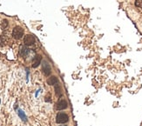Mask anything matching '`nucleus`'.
Segmentation results:
<instances>
[{
	"label": "nucleus",
	"mask_w": 142,
	"mask_h": 126,
	"mask_svg": "<svg viewBox=\"0 0 142 126\" xmlns=\"http://www.w3.org/2000/svg\"><path fill=\"white\" fill-rule=\"evenodd\" d=\"M24 43L27 46H31V45L34 44V43H35V38L32 35H30V34L25 35V37L24 38Z\"/></svg>",
	"instance_id": "obj_4"
},
{
	"label": "nucleus",
	"mask_w": 142,
	"mask_h": 126,
	"mask_svg": "<svg viewBox=\"0 0 142 126\" xmlns=\"http://www.w3.org/2000/svg\"><path fill=\"white\" fill-rule=\"evenodd\" d=\"M135 5L142 10V0H136L135 1Z\"/></svg>",
	"instance_id": "obj_12"
},
{
	"label": "nucleus",
	"mask_w": 142,
	"mask_h": 126,
	"mask_svg": "<svg viewBox=\"0 0 142 126\" xmlns=\"http://www.w3.org/2000/svg\"><path fill=\"white\" fill-rule=\"evenodd\" d=\"M68 107V104L65 100L62 99L60 101H58L57 105H56V109L58 110H65Z\"/></svg>",
	"instance_id": "obj_5"
},
{
	"label": "nucleus",
	"mask_w": 142,
	"mask_h": 126,
	"mask_svg": "<svg viewBox=\"0 0 142 126\" xmlns=\"http://www.w3.org/2000/svg\"><path fill=\"white\" fill-rule=\"evenodd\" d=\"M17 115H18V117H19L20 118H21L24 122H26L27 121L26 115H25V113H24V112L22 110H20V109L17 110Z\"/></svg>",
	"instance_id": "obj_9"
},
{
	"label": "nucleus",
	"mask_w": 142,
	"mask_h": 126,
	"mask_svg": "<svg viewBox=\"0 0 142 126\" xmlns=\"http://www.w3.org/2000/svg\"><path fill=\"white\" fill-rule=\"evenodd\" d=\"M29 51H30V50L27 47H25V46H22L21 49H20L19 53H20V55H21L22 57H25V56L28 55Z\"/></svg>",
	"instance_id": "obj_8"
},
{
	"label": "nucleus",
	"mask_w": 142,
	"mask_h": 126,
	"mask_svg": "<svg viewBox=\"0 0 142 126\" xmlns=\"http://www.w3.org/2000/svg\"><path fill=\"white\" fill-rule=\"evenodd\" d=\"M7 26H8V21L6 20V19H4V20L2 21V28L5 29Z\"/></svg>",
	"instance_id": "obj_13"
},
{
	"label": "nucleus",
	"mask_w": 142,
	"mask_h": 126,
	"mask_svg": "<svg viewBox=\"0 0 142 126\" xmlns=\"http://www.w3.org/2000/svg\"><path fill=\"white\" fill-rule=\"evenodd\" d=\"M42 71H43L44 74L45 75V76H50L51 73V68L50 66V64L46 62V61H44L42 63Z\"/></svg>",
	"instance_id": "obj_3"
},
{
	"label": "nucleus",
	"mask_w": 142,
	"mask_h": 126,
	"mask_svg": "<svg viewBox=\"0 0 142 126\" xmlns=\"http://www.w3.org/2000/svg\"><path fill=\"white\" fill-rule=\"evenodd\" d=\"M68 120H69V117L67 116V114H65L64 112L58 113L57 117H56V122L58 124H65L68 122Z\"/></svg>",
	"instance_id": "obj_2"
},
{
	"label": "nucleus",
	"mask_w": 142,
	"mask_h": 126,
	"mask_svg": "<svg viewBox=\"0 0 142 126\" xmlns=\"http://www.w3.org/2000/svg\"><path fill=\"white\" fill-rule=\"evenodd\" d=\"M59 126H66V125H59Z\"/></svg>",
	"instance_id": "obj_15"
},
{
	"label": "nucleus",
	"mask_w": 142,
	"mask_h": 126,
	"mask_svg": "<svg viewBox=\"0 0 142 126\" xmlns=\"http://www.w3.org/2000/svg\"><path fill=\"white\" fill-rule=\"evenodd\" d=\"M6 40H7V38L5 36V34H2L1 37H0V46H3L5 45V43H6Z\"/></svg>",
	"instance_id": "obj_11"
},
{
	"label": "nucleus",
	"mask_w": 142,
	"mask_h": 126,
	"mask_svg": "<svg viewBox=\"0 0 142 126\" xmlns=\"http://www.w3.org/2000/svg\"><path fill=\"white\" fill-rule=\"evenodd\" d=\"M24 36V29L20 26H15L12 31V37L15 39H20Z\"/></svg>",
	"instance_id": "obj_1"
},
{
	"label": "nucleus",
	"mask_w": 142,
	"mask_h": 126,
	"mask_svg": "<svg viewBox=\"0 0 142 126\" xmlns=\"http://www.w3.org/2000/svg\"><path fill=\"white\" fill-rule=\"evenodd\" d=\"M55 93H56V95L58 96V97H60L61 96V94H62V92H61V87H60V85L58 84V83H57V84H55Z\"/></svg>",
	"instance_id": "obj_10"
},
{
	"label": "nucleus",
	"mask_w": 142,
	"mask_h": 126,
	"mask_svg": "<svg viewBox=\"0 0 142 126\" xmlns=\"http://www.w3.org/2000/svg\"><path fill=\"white\" fill-rule=\"evenodd\" d=\"M47 83H48L49 85H55V84L58 83V79L56 77L52 76L47 79Z\"/></svg>",
	"instance_id": "obj_7"
},
{
	"label": "nucleus",
	"mask_w": 142,
	"mask_h": 126,
	"mask_svg": "<svg viewBox=\"0 0 142 126\" xmlns=\"http://www.w3.org/2000/svg\"><path fill=\"white\" fill-rule=\"evenodd\" d=\"M26 72H27V76H26V80L28 81V78H29V70L26 69Z\"/></svg>",
	"instance_id": "obj_14"
},
{
	"label": "nucleus",
	"mask_w": 142,
	"mask_h": 126,
	"mask_svg": "<svg viewBox=\"0 0 142 126\" xmlns=\"http://www.w3.org/2000/svg\"><path fill=\"white\" fill-rule=\"evenodd\" d=\"M41 61H42V57L40 55L35 56V57L33 58V61H32V68H37L40 64Z\"/></svg>",
	"instance_id": "obj_6"
}]
</instances>
